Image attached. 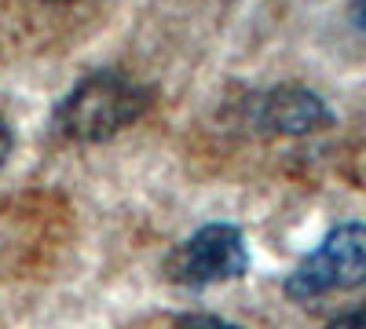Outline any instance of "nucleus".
Segmentation results:
<instances>
[{
    "instance_id": "1",
    "label": "nucleus",
    "mask_w": 366,
    "mask_h": 329,
    "mask_svg": "<svg viewBox=\"0 0 366 329\" xmlns=\"http://www.w3.org/2000/svg\"><path fill=\"white\" fill-rule=\"evenodd\" d=\"M150 88L121 70H99L74 84V92L59 103L55 128L74 143H103L136 125L150 106Z\"/></svg>"
},
{
    "instance_id": "2",
    "label": "nucleus",
    "mask_w": 366,
    "mask_h": 329,
    "mask_svg": "<svg viewBox=\"0 0 366 329\" xmlns=\"http://www.w3.org/2000/svg\"><path fill=\"white\" fill-rule=\"evenodd\" d=\"M366 289V223L333 227L322 246L300 260L286 278L290 300H319L326 293Z\"/></svg>"
},
{
    "instance_id": "3",
    "label": "nucleus",
    "mask_w": 366,
    "mask_h": 329,
    "mask_svg": "<svg viewBox=\"0 0 366 329\" xmlns=\"http://www.w3.org/2000/svg\"><path fill=\"white\" fill-rule=\"evenodd\" d=\"M249 271L246 238L231 223H205L169 256V278L183 289L234 282Z\"/></svg>"
},
{
    "instance_id": "4",
    "label": "nucleus",
    "mask_w": 366,
    "mask_h": 329,
    "mask_svg": "<svg viewBox=\"0 0 366 329\" xmlns=\"http://www.w3.org/2000/svg\"><path fill=\"white\" fill-rule=\"evenodd\" d=\"M249 117L267 136H308V132L333 125L330 106L300 84H279V88H271V92L257 96Z\"/></svg>"
},
{
    "instance_id": "5",
    "label": "nucleus",
    "mask_w": 366,
    "mask_h": 329,
    "mask_svg": "<svg viewBox=\"0 0 366 329\" xmlns=\"http://www.w3.org/2000/svg\"><path fill=\"white\" fill-rule=\"evenodd\" d=\"M172 329H242V325L224 322V318H217V315H183Z\"/></svg>"
},
{
    "instance_id": "6",
    "label": "nucleus",
    "mask_w": 366,
    "mask_h": 329,
    "mask_svg": "<svg viewBox=\"0 0 366 329\" xmlns=\"http://www.w3.org/2000/svg\"><path fill=\"white\" fill-rule=\"evenodd\" d=\"M326 329H366V311H348L341 318H333Z\"/></svg>"
},
{
    "instance_id": "7",
    "label": "nucleus",
    "mask_w": 366,
    "mask_h": 329,
    "mask_svg": "<svg viewBox=\"0 0 366 329\" xmlns=\"http://www.w3.org/2000/svg\"><path fill=\"white\" fill-rule=\"evenodd\" d=\"M11 143H15V139H11V128L0 121V168H4V161L11 158Z\"/></svg>"
},
{
    "instance_id": "8",
    "label": "nucleus",
    "mask_w": 366,
    "mask_h": 329,
    "mask_svg": "<svg viewBox=\"0 0 366 329\" xmlns=\"http://www.w3.org/2000/svg\"><path fill=\"white\" fill-rule=\"evenodd\" d=\"M355 22L366 29V0H359V4H355Z\"/></svg>"
},
{
    "instance_id": "9",
    "label": "nucleus",
    "mask_w": 366,
    "mask_h": 329,
    "mask_svg": "<svg viewBox=\"0 0 366 329\" xmlns=\"http://www.w3.org/2000/svg\"><path fill=\"white\" fill-rule=\"evenodd\" d=\"M51 4H70V0H51Z\"/></svg>"
}]
</instances>
